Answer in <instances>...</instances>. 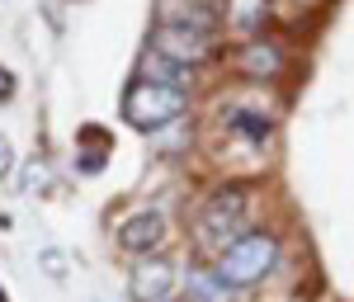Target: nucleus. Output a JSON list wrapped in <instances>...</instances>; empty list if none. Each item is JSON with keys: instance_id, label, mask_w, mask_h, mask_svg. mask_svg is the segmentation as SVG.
<instances>
[{"instance_id": "8", "label": "nucleus", "mask_w": 354, "mask_h": 302, "mask_svg": "<svg viewBox=\"0 0 354 302\" xmlns=\"http://www.w3.org/2000/svg\"><path fill=\"white\" fill-rule=\"evenodd\" d=\"M142 81L165 85V90H185V95H189V71L175 66V62H165V57H156V53L142 57Z\"/></svg>"}, {"instance_id": "7", "label": "nucleus", "mask_w": 354, "mask_h": 302, "mask_svg": "<svg viewBox=\"0 0 354 302\" xmlns=\"http://www.w3.org/2000/svg\"><path fill=\"white\" fill-rule=\"evenodd\" d=\"M232 298L236 293L213 270H189V279H185V302H232Z\"/></svg>"}, {"instance_id": "5", "label": "nucleus", "mask_w": 354, "mask_h": 302, "mask_svg": "<svg viewBox=\"0 0 354 302\" xmlns=\"http://www.w3.org/2000/svg\"><path fill=\"white\" fill-rule=\"evenodd\" d=\"M175 288H180V270L161 255H147L128 270V298L133 302H170Z\"/></svg>"}, {"instance_id": "11", "label": "nucleus", "mask_w": 354, "mask_h": 302, "mask_svg": "<svg viewBox=\"0 0 354 302\" xmlns=\"http://www.w3.org/2000/svg\"><path fill=\"white\" fill-rule=\"evenodd\" d=\"M232 128H236V133H241V138H250V142H265L270 138V118H265V113H255V109H245V113H236V118H232Z\"/></svg>"}, {"instance_id": "3", "label": "nucleus", "mask_w": 354, "mask_h": 302, "mask_svg": "<svg viewBox=\"0 0 354 302\" xmlns=\"http://www.w3.org/2000/svg\"><path fill=\"white\" fill-rule=\"evenodd\" d=\"M245 218H250V194L245 189H218L203 203V213H198V246L222 255L241 232H250Z\"/></svg>"}, {"instance_id": "15", "label": "nucleus", "mask_w": 354, "mask_h": 302, "mask_svg": "<svg viewBox=\"0 0 354 302\" xmlns=\"http://www.w3.org/2000/svg\"><path fill=\"white\" fill-rule=\"evenodd\" d=\"M0 302H10V298H5V288H0Z\"/></svg>"}, {"instance_id": "6", "label": "nucleus", "mask_w": 354, "mask_h": 302, "mask_svg": "<svg viewBox=\"0 0 354 302\" xmlns=\"http://www.w3.org/2000/svg\"><path fill=\"white\" fill-rule=\"evenodd\" d=\"M165 213H156V208H142V213H133V218L118 227V246L128 250V255H156V250L165 246Z\"/></svg>"}, {"instance_id": "9", "label": "nucleus", "mask_w": 354, "mask_h": 302, "mask_svg": "<svg viewBox=\"0 0 354 302\" xmlns=\"http://www.w3.org/2000/svg\"><path fill=\"white\" fill-rule=\"evenodd\" d=\"M279 66H283V57H279L274 43H245V48H241V71H245V76L265 81V76L279 71Z\"/></svg>"}, {"instance_id": "13", "label": "nucleus", "mask_w": 354, "mask_h": 302, "mask_svg": "<svg viewBox=\"0 0 354 302\" xmlns=\"http://www.w3.org/2000/svg\"><path fill=\"white\" fill-rule=\"evenodd\" d=\"M10 95H15V71H10V66H0V104H5Z\"/></svg>"}, {"instance_id": "12", "label": "nucleus", "mask_w": 354, "mask_h": 302, "mask_svg": "<svg viewBox=\"0 0 354 302\" xmlns=\"http://www.w3.org/2000/svg\"><path fill=\"white\" fill-rule=\"evenodd\" d=\"M53 175H48V165L43 161H28V170H24V189H38V185H48Z\"/></svg>"}, {"instance_id": "1", "label": "nucleus", "mask_w": 354, "mask_h": 302, "mask_svg": "<svg viewBox=\"0 0 354 302\" xmlns=\"http://www.w3.org/2000/svg\"><path fill=\"white\" fill-rule=\"evenodd\" d=\"M274 265H279V236H274V232H241V236L218 255L213 274H218L232 293H241V288L265 283V279L274 274Z\"/></svg>"}, {"instance_id": "14", "label": "nucleus", "mask_w": 354, "mask_h": 302, "mask_svg": "<svg viewBox=\"0 0 354 302\" xmlns=\"http://www.w3.org/2000/svg\"><path fill=\"white\" fill-rule=\"evenodd\" d=\"M10 165H15V151H10V142L0 138V175H10Z\"/></svg>"}, {"instance_id": "10", "label": "nucleus", "mask_w": 354, "mask_h": 302, "mask_svg": "<svg viewBox=\"0 0 354 302\" xmlns=\"http://www.w3.org/2000/svg\"><path fill=\"white\" fill-rule=\"evenodd\" d=\"M270 15V0H227V24L236 33H260Z\"/></svg>"}, {"instance_id": "2", "label": "nucleus", "mask_w": 354, "mask_h": 302, "mask_svg": "<svg viewBox=\"0 0 354 302\" xmlns=\"http://www.w3.org/2000/svg\"><path fill=\"white\" fill-rule=\"evenodd\" d=\"M185 109H189L185 90H165V85H151V81H133L128 95H123V118L137 133H161L170 123H180Z\"/></svg>"}, {"instance_id": "4", "label": "nucleus", "mask_w": 354, "mask_h": 302, "mask_svg": "<svg viewBox=\"0 0 354 302\" xmlns=\"http://www.w3.org/2000/svg\"><path fill=\"white\" fill-rule=\"evenodd\" d=\"M151 53L189 71V66H198V62H208V57H213V33H198V28H189V24L161 19L156 33H151Z\"/></svg>"}]
</instances>
